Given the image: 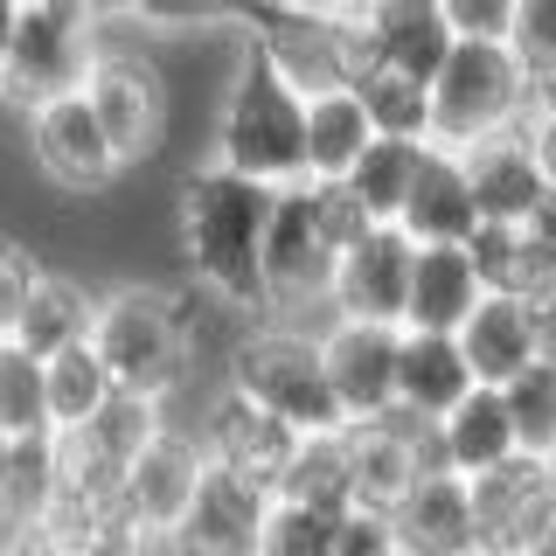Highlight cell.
Returning a JSON list of instances; mask_svg holds the SVG:
<instances>
[{"mask_svg":"<svg viewBox=\"0 0 556 556\" xmlns=\"http://www.w3.org/2000/svg\"><path fill=\"white\" fill-rule=\"evenodd\" d=\"M265 216L271 188L243 181L223 167H195L174 202V237H181V265L216 306L257 313L265 306V278H257V251H265Z\"/></svg>","mask_w":556,"mask_h":556,"instance_id":"obj_1","label":"cell"},{"mask_svg":"<svg viewBox=\"0 0 556 556\" xmlns=\"http://www.w3.org/2000/svg\"><path fill=\"white\" fill-rule=\"evenodd\" d=\"M208 167L243 174L257 188H292L306 181V98L278 77L257 28L243 35V63L230 91L216 104V139H208Z\"/></svg>","mask_w":556,"mask_h":556,"instance_id":"obj_2","label":"cell"},{"mask_svg":"<svg viewBox=\"0 0 556 556\" xmlns=\"http://www.w3.org/2000/svg\"><path fill=\"white\" fill-rule=\"evenodd\" d=\"M223 390H237L243 404L292 431V439H320V431H348L334 396L320 376V327L300 320H251L223 362Z\"/></svg>","mask_w":556,"mask_h":556,"instance_id":"obj_3","label":"cell"},{"mask_svg":"<svg viewBox=\"0 0 556 556\" xmlns=\"http://www.w3.org/2000/svg\"><path fill=\"white\" fill-rule=\"evenodd\" d=\"M84 348L104 362L112 390L153 396V404H167V396L181 390L188 376H195V348H188L181 300H167V292H147V286L98 292Z\"/></svg>","mask_w":556,"mask_h":556,"instance_id":"obj_4","label":"cell"},{"mask_svg":"<svg viewBox=\"0 0 556 556\" xmlns=\"http://www.w3.org/2000/svg\"><path fill=\"white\" fill-rule=\"evenodd\" d=\"M431 147H480L494 132H515L535 104V77L515 63L508 42H452L431 70Z\"/></svg>","mask_w":556,"mask_h":556,"instance_id":"obj_5","label":"cell"},{"mask_svg":"<svg viewBox=\"0 0 556 556\" xmlns=\"http://www.w3.org/2000/svg\"><path fill=\"white\" fill-rule=\"evenodd\" d=\"M257 278H265V306L271 320H300L320 306L327 313V278H334V243L320 237L313 216V188H271V216H265V251H257Z\"/></svg>","mask_w":556,"mask_h":556,"instance_id":"obj_6","label":"cell"},{"mask_svg":"<svg viewBox=\"0 0 556 556\" xmlns=\"http://www.w3.org/2000/svg\"><path fill=\"white\" fill-rule=\"evenodd\" d=\"M104 42V28L91 14H77L70 0H49V8H22L14 14V42H8V63H0V98L8 104H49V98H70L84 84Z\"/></svg>","mask_w":556,"mask_h":556,"instance_id":"obj_7","label":"cell"},{"mask_svg":"<svg viewBox=\"0 0 556 556\" xmlns=\"http://www.w3.org/2000/svg\"><path fill=\"white\" fill-rule=\"evenodd\" d=\"M202 473H208V452L195 445V431L161 425L147 445H139V459L118 473V486H112L118 535H132V543H167V535L181 529Z\"/></svg>","mask_w":556,"mask_h":556,"instance_id":"obj_8","label":"cell"},{"mask_svg":"<svg viewBox=\"0 0 556 556\" xmlns=\"http://www.w3.org/2000/svg\"><path fill=\"white\" fill-rule=\"evenodd\" d=\"M28 161L56 195H104L126 174V161L112 153V139H104V126L91 118V104L77 91L28 104Z\"/></svg>","mask_w":556,"mask_h":556,"instance_id":"obj_9","label":"cell"},{"mask_svg":"<svg viewBox=\"0 0 556 556\" xmlns=\"http://www.w3.org/2000/svg\"><path fill=\"white\" fill-rule=\"evenodd\" d=\"M77 98L91 104V118L104 126V139H112L118 161H139V153L161 139V126H167L161 70H153L147 56H132V49H112V42H98V56H91V70H84Z\"/></svg>","mask_w":556,"mask_h":556,"instance_id":"obj_10","label":"cell"},{"mask_svg":"<svg viewBox=\"0 0 556 556\" xmlns=\"http://www.w3.org/2000/svg\"><path fill=\"white\" fill-rule=\"evenodd\" d=\"M556 521V466L515 459L473 480V556H535Z\"/></svg>","mask_w":556,"mask_h":556,"instance_id":"obj_11","label":"cell"},{"mask_svg":"<svg viewBox=\"0 0 556 556\" xmlns=\"http://www.w3.org/2000/svg\"><path fill=\"white\" fill-rule=\"evenodd\" d=\"M341 459H348V508L390 515L396 501L417 486V473H431V425L417 417H376V425H348L341 431Z\"/></svg>","mask_w":556,"mask_h":556,"instance_id":"obj_12","label":"cell"},{"mask_svg":"<svg viewBox=\"0 0 556 556\" xmlns=\"http://www.w3.org/2000/svg\"><path fill=\"white\" fill-rule=\"evenodd\" d=\"M396 334L404 327L320 320V376L341 425H376V417L396 410Z\"/></svg>","mask_w":556,"mask_h":556,"instance_id":"obj_13","label":"cell"},{"mask_svg":"<svg viewBox=\"0 0 556 556\" xmlns=\"http://www.w3.org/2000/svg\"><path fill=\"white\" fill-rule=\"evenodd\" d=\"M410 251L404 230H369L334 257L327 278V320H362V327H404L410 300Z\"/></svg>","mask_w":556,"mask_h":556,"instance_id":"obj_14","label":"cell"},{"mask_svg":"<svg viewBox=\"0 0 556 556\" xmlns=\"http://www.w3.org/2000/svg\"><path fill=\"white\" fill-rule=\"evenodd\" d=\"M271 486L230 473V466H208L195 501H188L181 529L167 535L174 556H257V529H265Z\"/></svg>","mask_w":556,"mask_h":556,"instance_id":"obj_15","label":"cell"},{"mask_svg":"<svg viewBox=\"0 0 556 556\" xmlns=\"http://www.w3.org/2000/svg\"><path fill=\"white\" fill-rule=\"evenodd\" d=\"M348 42H355V56L390 63V70H404V77L431 84V70L445 63L452 35H445L439 0H362V8L348 14Z\"/></svg>","mask_w":556,"mask_h":556,"instance_id":"obj_16","label":"cell"},{"mask_svg":"<svg viewBox=\"0 0 556 556\" xmlns=\"http://www.w3.org/2000/svg\"><path fill=\"white\" fill-rule=\"evenodd\" d=\"M396 549L404 556H473V480L445 473H417V486L390 508Z\"/></svg>","mask_w":556,"mask_h":556,"instance_id":"obj_17","label":"cell"},{"mask_svg":"<svg viewBox=\"0 0 556 556\" xmlns=\"http://www.w3.org/2000/svg\"><path fill=\"white\" fill-rule=\"evenodd\" d=\"M459 355L466 369H473L480 390H501V382H515L529 362H543V348H535V313L529 300H515V292H480V306L459 320Z\"/></svg>","mask_w":556,"mask_h":556,"instance_id":"obj_18","label":"cell"},{"mask_svg":"<svg viewBox=\"0 0 556 556\" xmlns=\"http://www.w3.org/2000/svg\"><path fill=\"white\" fill-rule=\"evenodd\" d=\"M459 167H466V188H473L480 223H508V230H521V223L543 208V195H549L543 174H535V161H529V147H521V126L480 139V147H466Z\"/></svg>","mask_w":556,"mask_h":556,"instance_id":"obj_19","label":"cell"},{"mask_svg":"<svg viewBox=\"0 0 556 556\" xmlns=\"http://www.w3.org/2000/svg\"><path fill=\"white\" fill-rule=\"evenodd\" d=\"M195 445L208 452V466H230V473L271 486L278 466H286V452H292V431L278 425V417H265L257 404H243L237 390H223L216 404H208V417H202Z\"/></svg>","mask_w":556,"mask_h":556,"instance_id":"obj_20","label":"cell"},{"mask_svg":"<svg viewBox=\"0 0 556 556\" xmlns=\"http://www.w3.org/2000/svg\"><path fill=\"white\" fill-rule=\"evenodd\" d=\"M480 223L473 188H466V167L452 147H425V161L410 174V195L396 208V230L410 243H466Z\"/></svg>","mask_w":556,"mask_h":556,"instance_id":"obj_21","label":"cell"},{"mask_svg":"<svg viewBox=\"0 0 556 556\" xmlns=\"http://www.w3.org/2000/svg\"><path fill=\"white\" fill-rule=\"evenodd\" d=\"M431 459L459 480H480V473H494V466H508L515 459V425H508L501 390H480L473 382V390L431 425Z\"/></svg>","mask_w":556,"mask_h":556,"instance_id":"obj_22","label":"cell"},{"mask_svg":"<svg viewBox=\"0 0 556 556\" xmlns=\"http://www.w3.org/2000/svg\"><path fill=\"white\" fill-rule=\"evenodd\" d=\"M466 390H473V369L452 334H417V327L396 334V417L439 425Z\"/></svg>","mask_w":556,"mask_h":556,"instance_id":"obj_23","label":"cell"},{"mask_svg":"<svg viewBox=\"0 0 556 556\" xmlns=\"http://www.w3.org/2000/svg\"><path fill=\"white\" fill-rule=\"evenodd\" d=\"M473 306H480V278H473L459 243H417L410 251L404 327H417V334H459V320Z\"/></svg>","mask_w":556,"mask_h":556,"instance_id":"obj_24","label":"cell"},{"mask_svg":"<svg viewBox=\"0 0 556 556\" xmlns=\"http://www.w3.org/2000/svg\"><path fill=\"white\" fill-rule=\"evenodd\" d=\"M63 501L56 439H0V535H35Z\"/></svg>","mask_w":556,"mask_h":556,"instance_id":"obj_25","label":"cell"},{"mask_svg":"<svg viewBox=\"0 0 556 556\" xmlns=\"http://www.w3.org/2000/svg\"><path fill=\"white\" fill-rule=\"evenodd\" d=\"M91 306H98L91 286H77V278H63V271H42L35 292L22 300V313H14L8 341L22 348V355H35V362L63 355V348H84V334H91Z\"/></svg>","mask_w":556,"mask_h":556,"instance_id":"obj_26","label":"cell"},{"mask_svg":"<svg viewBox=\"0 0 556 556\" xmlns=\"http://www.w3.org/2000/svg\"><path fill=\"white\" fill-rule=\"evenodd\" d=\"M348 91H355L362 118L376 126V139H417V147H431V91H425V77H404V70H390V63L355 56L348 63Z\"/></svg>","mask_w":556,"mask_h":556,"instance_id":"obj_27","label":"cell"},{"mask_svg":"<svg viewBox=\"0 0 556 556\" xmlns=\"http://www.w3.org/2000/svg\"><path fill=\"white\" fill-rule=\"evenodd\" d=\"M369 139H376V126L362 118V104H355L348 84L306 98V181H341V174L362 161Z\"/></svg>","mask_w":556,"mask_h":556,"instance_id":"obj_28","label":"cell"},{"mask_svg":"<svg viewBox=\"0 0 556 556\" xmlns=\"http://www.w3.org/2000/svg\"><path fill=\"white\" fill-rule=\"evenodd\" d=\"M417 161H425V147H417V139H369V147H362V161L341 174L348 202H355L376 230H396V208H404V195H410Z\"/></svg>","mask_w":556,"mask_h":556,"instance_id":"obj_29","label":"cell"},{"mask_svg":"<svg viewBox=\"0 0 556 556\" xmlns=\"http://www.w3.org/2000/svg\"><path fill=\"white\" fill-rule=\"evenodd\" d=\"M104 396H112V376H104V362L91 348H63V355L42 362V431L49 439H70Z\"/></svg>","mask_w":556,"mask_h":556,"instance_id":"obj_30","label":"cell"},{"mask_svg":"<svg viewBox=\"0 0 556 556\" xmlns=\"http://www.w3.org/2000/svg\"><path fill=\"white\" fill-rule=\"evenodd\" d=\"M278 501H306V508H348V459H341V431H320V439H292L286 466L271 480Z\"/></svg>","mask_w":556,"mask_h":556,"instance_id":"obj_31","label":"cell"},{"mask_svg":"<svg viewBox=\"0 0 556 556\" xmlns=\"http://www.w3.org/2000/svg\"><path fill=\"white\" fill-rule=\"evenodd\" d=\"M501 404H508L521 459L556 466V362H529L515 382H501Z\"/></svg>","mask_w":556,"mask_h":556,"instance_id":"obj_32","label":"cell"},{"mask_svg":"<svg viewBox=\"0 0 556 556\" xmlns=\"http://www.w3.org/2000/svg\"><path fill=\"white\" fill-rule=\"evenodd\" d=\"M334 508H306V501H278L265 508V529H257V556H327L334 549Z\"/></svg>","mask_w":556,"mask_h":556,"instance_id":"obj_33","label":"cell"},{"mask_svg":"<svg viewBox=\"0 0 556 556\" xmlns=\"http://www.w3.org/2000/svg\"><path fill=\"white\" fill-rule=\"evenodd\" d=\"M459 251L480 278V292H515L521 300V278H529V237L521 230H508V223H473V237Z\"/></svg>","mask_w":556,"mask_h":556,"instance_id":"obj_34","label":"cell"},{"mask_svg":"<svg viewBox=\"0 0 556 556\" xmlns=\"http://www.w3.org/2000/svg\"><path fill=\"white\" fill-rule=\"evenodd\" d=\"M0 439H42V362L0 341Z\"/></svg>","mask_w":556,"mask_h":556,"instance_id":"obj_35","label":"cell"},{"mask_svg":"<svg viewBox=\"0 0 556 556\" xmlns=\"http://www.w3.org/2000/svg\"><path fill=\"white\" fill-rule=\"evenodd\" d=\"M508 49H515V63L529 70L535 84L556 77V0H515Z\"/></svg>","mask_w":556,"mask_h":556,"instance_id":"obj_36","label":"cell"},{"mask_svg":"<svg viewBox=\"0 0 556 556\" xmlns=\"http://www.w3.org/2000/svg\"><path fill=\"white\" fill-rule=\"evenodd\" d=\"M452 42H508L515 0H439Z\"/></svg>","mask_w":556,"mask_h":556,"instance_id":"obj_37","label":"cell"},{"mask_svg":"<svg viewBox=\"0 0 556 556\" xmlns=\"http://www.w3.org/2000/svg\"><path fill=\"white\" fill-rule=\"evenodd\" d=\"M35 278H42L35 251H28L22 237L0 230V341H8V327H14V313H22V300L35 292Z\"/></svg>","mask_w":556,"mask_h":556,"instance_id":"obj_38","label":"cell"},{"mask_svg":"<svg viewBox=\"0 0 556 556\" xmlns=\"http://www.w3.org/2000/svg\"><path fill=\"white\" fill-rule=\"evenodd\" d=\"M243 8H257V0H132V14L153 28H208V22L243 14Z\"/></svg>","mask_w":556,"mask_h":556,"instance_id":"obj_39","label":"cell"},{"mask_svg":"<svg viewBox=\"0 0 556 556\" xmlns=\"http://www.w3.org/2000/svg\"><path fill=\"white\" fill-rule=\"evenodd\" d=\"M327 556H404V549H396L390 515L341 508V521H334V549H327Z\"/></svg>","mask_w":556,"mask_h":556,"instance_id":"obj_40","label":"cell"},{"mask_svg":"<svg viewBox=\"0 0 556 556\" xmlns=\"http://www.w3.org/2000/svg\"><path fill=\"white\" fill-rule=\"evenodd\" d=\"M521 147H529V161H535V174H543V188L556 195V112H535V104H529V118H521Z\"/></svg>","mask_w":556,"mask_h":556,"instance_id":"obj_41","label":"cell"},{"mask_svg":"<svg viewBox=\"0 0 556 556\" xmlns=\"http://www.w3.org/2000/svg\"><path fill=\"white\" fill-rule=\"evenodd\" d=\"M63 556H139V543H132V535H91V543H77Z\"/></svg>","mask_w":556,"mask_h":556,"instance_id":"obj_42","label":"cell"},{"mask_svg":"<svg viewBox=\"0 0 556 556\" xmlns=\"http://www.w3.org/2000/svg\"><path fill=\"white\" fill-rule=\"evenodd\" d=\"M70 8H77V14H91V22L104 28L112 14H132V0H70Z\"/></svg>","mask_w":556,"mask_h":556,"instance_id":"obj_43","label":"cell"},{"mask_svg":"<svg viewBox=\"0 0 556 556\" xmlns=\"http://www.w3.org/2000/svg\"><path fill=\"white\" fill-rule=\"evenodd\" d=\"M14 14H22V8H8V0H0V63H8V42H14Z\"/></svg>","mask_w":556,"mask_h":556,"instance_id":"obj_44","label":"cell"},{"mask_svg":"<svg viewBox=\"0 0 556 556\" xmlns=\"http://www.w3.org/2000/svg\"><path fill=\"white\" fill-rule=\"evenodd\" d=\"M535 112H556V77H543V84H535Z\"/></svg>","mask_w":556,"mask_h":556,"instance_id":"obj_45","label":"cell"},{"mask_svg":"<svg viewBox=\"0 0 556 556\" xmlns=\"http://www.w3.org/2000/svg\"><path fill=\"white\" fill-rule=\"evenodd\" d=\"M535 556H556V521H549V535H543V543H535Z\"/></svg>","mask_w":556,"mask_h":556,"instance_id":"obj_46","label":"cell"},{"mask_svg":"<svg viewBox=\"0 0 556 556\" xmlns=\"http://www.w3.org/2000/svg\"><path fill=\"white\" fill-rule=\"evenodd\" d=\"M8 8H49V0H8Z\"/></svg>","mask_w":556,"mask_h":556,"instance_id":"obj_47","label":"cell"}]
</instances>
